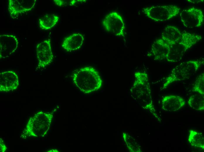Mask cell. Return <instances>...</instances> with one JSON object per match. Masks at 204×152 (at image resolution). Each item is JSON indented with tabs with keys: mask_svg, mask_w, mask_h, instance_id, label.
Here are the masks:
<instances>
[{
	"mask_svg": "<svg viewBox=\"0 0 204 152\" xmlns=\"http://www.w3.org/2000/svg\"><path fill=\"white\" fill-rule=\"evenodd\" d=\"M72 77L75 85L85 94L91 93L100 89L103 83L98 72L91 66L76 70L72 74Z\"/></svg>",
	"mask_w": 204,
	"mask_h": 152,
	"instance_id": "cell-1",
	"label": "cell"
},
{
	"mask_svg": "<svg viewBox=\"0 0 204 152\" xmlns=\"http://www.w3.org/2000/svg\"><path fill=\"white\" fill-rule=\"evenodd\" d=\"M135 80L130 89L132 97L142 103L145 109L154 113L151 90L148 75L144 72L136 71L134 73Z\"/></svg>",
	"mask_w": 204,
	"mask_h": 152,
	"instance_id": "cell-2",
	"label": "cell"
},
{
	"mask_svg": "<svg viewBox=\"0 0 204 152\" xmlns=\"http://www.w3.org/2000/svg\"><path fill=\"white\" fill-rule=\"evenodd\" d=\"M201 65L198 60L185 61L176 66L166 79L162 90L174 82L189 79L198 70Z\"/></svg>",
	"mask_w": 204,
	"mask_h": 152,
	"instance_id": "cell-3",
	"label": "cell"
},
{
	"mask_svg": "<svg viewBox=\"0 0 204 152\" xmlns=\"http://www.w3.org/2000/svg\"><path fill=\"white\" fill-rule=\"evenodd\" d=\"M52 115L42 111L37 113L30 118L27 124L26 133L28 136L34 138L45 136L50 128Z\"/></svg>",
	"mask_w": 204,
	"mask_h": 152,
	"instance_id": "cell-4",
	"label": "cell"
},
{
	"mask_svg": "<svg viewBox=\"0 0 204 152\" xmlns=\"http://www.w3.org/2000/svg\"><path fill=\"white\" fill-rule=\"evenodd\" d=\"M180 11V8L174 5L152 6L142 10L147 17L157 22L167 21L176 16Z\"/></svg>",
	"mask_w": 204,
	"mask_h": 152,
	"instance_id": "cell-5",
	"label": "cell"
},
{
	"mask_svg": "<svg viewBox=\"0 0 204 152\" xmlns=\"http://www.w3.org/2000/svg\"><path fill=\"white\" fill-rule=\"evenodd\" d=\"M102 25L108 32L118 37H124V21L122 16L118 12L113 11L107 14L103 20Z\"/></svg>",
	"mask_w": 204,
	"mask_h": 152,
	"instance_id": "cell-6",
	"label": "cell"
},
{
	"mask_svg": "<svg viewBox=\"0 0 204 152\" xmlns=\"http://www.w3.org/2000/svg\"><path fill=\"white\" fill-rule=\"evenodd\" d=\"M180 16L183 25L187 28L199 27L202 25L204 20L202 10L195 7L182 10Z\"/></svg>",
	"mask_w": 204,
	"mask_h": 152,
	"instance_id": "cell-7",
	"label": "cell"
},
{
	"mask_svg": "<svg viewBox=\"0 0 204 152\" xmlns=\"http://www.w3.org/2000/svg\"><path fill=\"white\" fill-rule=\"evenodd\" d=\"M36 51L38 66L40 68H46L53 61L54 55L50 39L45 40L38 44Z\"/></svg>",
	"mask_w": 204,
	"mask_h": 152,
	"instance_id": "cell-8",
	"label": "cell"
},
{
	"mask_svg": "<svg viewBox=\"0 0 204 152\" xmlns=\"http://www.w3.org/2000/svg\"><path fill=\"white\" fill-rule=\"evenodd\" d=\"M37 0H9L8 10L10 16L15 18L29 12L35 7Z\"/></svg>",
	"mask_w": 204,
	"mask_h": 152,
	"instance_id": "cell-9",
	"label": "cell"
},
{
	"mask_svg": "<svg viewBox=\"0 0 204 152\" xmlns=\"http://www.w3.org/2000/svg\"><path fill=\"white\" fill-rule=\"evenodd\" d=\"M18 44L17 37L11 34L0 35V58H6L13 53Z\"/></svg>",
	"mask_w": 204,
	"mask_h": 152,
	"instance_id": "cell-10",
	"label": "cell"
},
{
	"mask_svg": "<svg viewBox=\"0 0 204 152\" xmlns=\"http://www.w3.org/2000/svg\"><path fill=\"white\" fill-rule=\"evenodd\" d=\"M19 79L16 73L12 70H7L0 73V91L7 92L17 89L19 85Z\"/></svg>",
	"mask_w": 204,
	"mask_h": 152,
	"instance_id": "cell-11",
	"label": "cell"
},
{
	"mask_svg": "<svg viewBox=\"0 0 204 152\" xmlns=\"http://www.w3.org/2000/svg\"><path fill=\"white\" fill-rule=\"evenodd\" d=\"M170 47V45L159 38L154 42L148 55L152 57L154 60L162 61L166 59Z\"/></svg>",
	"mask_w": 204,
	"mask_h": 152,
	"instance_id": "cell-12",
	"label": "cell"
},
{
	"mask_svg": "<svg viewBox=\"0 0 204 152\" xmlns=\"http://www.w3.org/2000/svg\"><path fill=\"white\" fill-rule=\"evenodd\" d=\"M185 103L184 99L179 96L167 95L163 97L162 99V108L166 111L175 112L183 108Z\"/></svg>",
	"mask_w": 204,
	"mask_h": 152,
	"instance_id": "cell-13",
	"label": "cell"
},
{
	"mask_svg": "<svg viewBox=\"0 0 204 152\" xmlns=\"http://www.w3.org/2000/svg\"><path fill=\"white\" fill-rule=\"evenodd\" d=\"M84 37L79 32L73 33L66 37L62 44V47L67 52H72L79 49L82 45Z\"/></svg>",
	"mask_w": 204,
	"mask_h": 152,
	"instance_id": "cell-14",
	"label": "cell"
},
{
	"mask_svg": "<svg viewBox=\"0 0 204 152\" xmlns=\"http://www.w3.org/2000/svg\"><path fill=\"white\" fill-rule=\"evenodd\" d=\"M182 33L176 27L168 25L162 32L161 38L169 45L179 42Z\"/></svg>",
	"mask_w": 204,
	"mask_h": 152,
	"instance_id": "cell-15",
	"label": "cell"
},
{
	"mask_svg": "<svg viewBox=\"0 0 204 152\" xmlns=\"http://www.w3.org/2000/svg\"><path fill=\"white\" fill-rule=\"evenodd\" d=\"M187 50L179 43L170 45V49L166 59L168 62L176 63L182 59Z\"/></svg>",
	"mask_w": 204,
	"mask_h": 152,
	"instance_id": "cell-16",
	"label": "cell"
},
{
	"mask_svg": "<svg viewBox=\"0 0 204 152\" xmlns=\"http://www.w3.org/2000/svg\"><path fill=\"white\" fill-rule=\"evenodd\" d=\"M59 18L58 15L55 14H46L39 18L38 25L43 30L50 29L56 25Z\"/></svg>",
	"mask_w": 204,
	"mask_h": 152,
	"instance_id": "cell-17",
	"label": "cell"
},
{
	"mask_svg": "<svg viewBox=\"0 0 204 152\" xmlns=\"http://www.w3.org/2000/svg\"><path fill=\"white\" fill-rule=\"evenodd\" d=\"M188 139L192 146L204 149V138L202 133L195 130L191 129L189 131Z\"/></svg>",
	"mask_w": 204,
	"mask_h": 152,
	"instance_id": "cell-18",
	"label": "cell"
},
{
	"mask_svg": "<svg viewBox=\"0 0 204 152\" xmlns=\"http://www.w3.org/2000/svg\"><path fill=\"white\" fill-rule=\"evenodd\" d=\"M201 39V36L199 35L185 32L182 33L181 39L178 43L183 45L187 50Z\"/></svg>",
	"mask_w": 204,
	"mask_h": 152,
	"instance_id": "cell-19",
	"label": "cell"
},
{
	"mask_svg": "<svg viewBox=\"0 0 204 152\" xmlns=\"http://www.w3.org/2000/svg\"><path fill=\"white\" fill-rule=\"evenodd\" d=\"M187 103L192 108L197 110H204V95L198 94L192 95L188 99Z\"/></svg>",
	"mask_w": 204,
	"mask_h": 152,
	"instance_id": "cell-20",
	"label": "cell"
},
{
	"mask_svg": "<svg viewBox=\"0 0 204 152\" xmlns=\"http://www.w3.org/2000/svg\"><path fill=\"white\" fill-rule=\"evenodd\" d=\"M122 136L126 146L130 151L142 152L140 146L135 139L126 132H123Z\"/></svg>",
	"mask_w": 204,
	"mask_h": 152,
	"instance_id": "cell-21",
	"label": "cell"
},
{
	"mask_svg": "<svg viewBox=\"0 0 204 152\" xmlns=\"http://www.w3.org/2000/svg\"><path fill=\"white\" fill-rule=\"evenodd\" d=\"M192 91L196 93L204 95V74L202 73L196 78Z\"/></svg>",
	"mask_w": 204,
	"mask_h": 152,
	"instance_id": "cell-22",
	"label": "cell"
},
{
	"mask_svg": "<svg viewBox=\"0 0 204 152\" xmlns=\"http://www.w3.org/2000/svg\"><path fill=\"white\" fill-rule=\"evenodd\" d=\"M55 5L59 7H64L67 6L74 5L78 2H84L86 0H54Z\"/></svg>",
	"mask_w": 204,
	"mask_h": 152,
	"instance_id": "cell-23",
	"label": "cell"
},
{
	"mask_svg": "<svg viewBox=\"0 0 204 152\" xmlns=\"http://www.w3.org/2000/svg\"><path fill=\"white\" fill-rule=\"evenodd\" d=\"M0 152H4L6 151L7 148L3 140L1 138L0 142Z\"/></svg>",
	"mask_w": 204,
	"mask_h": 152,
	"instance_id": "cell-24",
	"label": "cell"
}]
</instances>
